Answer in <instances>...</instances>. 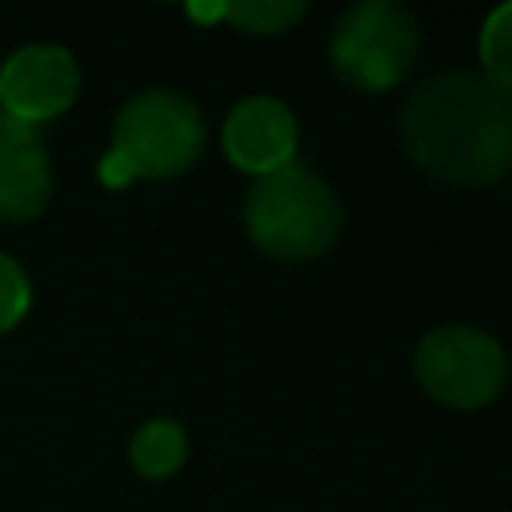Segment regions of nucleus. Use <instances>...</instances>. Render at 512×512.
I'll use <instances>...</instances> for the list:
<instances>
[{"instance_id":"nucleus-11","label":"nucleus","mask_w":512,"mask_h":512,"mask_svg":"<svg viewBox=\"0 0 512 512\" xmlns=\"http://www.w3.org/2000/svg\"><path fill=\"white\" fill-rule=\"evenodd\" d=\"M304 0H240V4H224V20L236 24L240 32H284L304 16Z\"/></svg>"},{"instance_id":"nucleus-4","label":"nucleus","mask_w":512,"mask_h":512,"mask_svg":"<svg viewBox=\"0 0 512 512\" xmlns=\"http://www.w3.org/2000/svg\"><path fill=\"white\" fill-rule=\"evenodd\" d=\"M420 56V32L408 8L392 0H364L352 4L328 44L332 72L356 92H388L396 88Z\"/></svg>"},{"instance_id":"nucleus-6","label":"nucleus","mask_w":512,"mask_h":512,"mask_svg":"<svg viewBox=\"0 0 512 512\" xmlns=\"http://www.w3.org/2000/svg\"><path fill=\"white\" fill-rule=\"evenodd\" d=\"M76 88L80 68L72 52L56 44H28L0 64V112L32 128L60 116L76 100Z\"/></svg>"},{"instance_id":"nucleus-9","label":"nucleus","mask_w":512,"mask_h":512,"mask_svg":"<svg viewBox=\"0 0 512 512\" xmlns=\"http://www.w3.org/2000/svg\"><path fill=\"white\" fill-rule=\"evenodd\" d=\"M188 440L184 428L172 420H148L136 436H132V468L148 480H164L184 464Z\"/></svg>"},{"instance_id":"nucleus-3","label":"nucleus","mask_w":512,"mask_h":512,"mask_svg":"<svg viewBox=\"0 0 512 512\" xmlns=\"http://www.w3.org/2000/svg\"><path fill=\"white\" fill-rule=\"evenodd\" d=\"M340 220L344 212L332 188L296 160L268 176H256L244 196L248 240L272 260L300 264L324 256L340 236Z\"/></svg>"},{"instance_id":"nucleus-8","label":"nucleus","mask_w":512,"mask_h":512,"mask_svg":"<svg viewBox=\"0 0 512 512\" xmlns=\"http://www.w3.org/2000/svg\"><path fill=\"white\" fill-rule=\"evenodd\" d=\"M52 200V160L40 128L0 112V220H32Z\"/></svg>"},{"instance_id":"nucleus-2","label":"nucleus","mask_w":512,"mask_h":512,"mask_svg":"<svg viewBox=\"0 0 512 512\" xmlns=\"http://www.w3.org/2000/svg\"><path fill=\"white\" fill-rule=\"evenodd\" d=\"M204 148L200 108L168 88H148L132 96L112 128V148L100 160V180L108 188H124L132 180H164L180 176L196 164Z\"/></svg>"},{"instance_id":"nucleus-10","label":"nucleus","mask_w":512,"mask_h":512,"mask_svg":"<svg viewBox=\"0 0 512 512\" xmlns=\"http://www.w3.org/2000/svg\"><path fill=\"white\" fill-rule=\"evenodd\" d=\"M480 64L488 80L512 92V0L492 8L480 28Z\"/></svg>"},{"instance_id":"nucleus-13","label":"nucleus","mask_w":512,"mask_h":512,"mask_svg":"<svg viewBox=\"0 0 512 512\" xmlns=\"http://www.w3.org/2000/svg\"><path fill=\"white\" fill-rule=\"evenodd\" d=\"M188 16L192 20H224V4H188Z\"/></svg>"},{"instance_id":"nucleus-1","label":"nucleus","mask_w":512,"mask_h":512,"mask_svg":"<svg viewBox=\"0 0 512 512\" xmlns=\"http://www.w3.org/2000/svg\"><path fill=\"white\" fill-rule=\"evenodd\" d=\"M400 140L432 180L484 188L512 168V92L484 72H440L400 108Z\"/></svg>"},{"instance_id":"nucleus-7","label":"nucleus","mask_w":512,"mask_h":512,"mask_svg":"<svg viewBox=\"0 0 512 512\" xmlns=\"http://www.w3.org/2000/svg\"><path fill=\"white\" fill-rule=\"evenodd\" d=\"M224 152L236 168L268 176L296 156V116L272 96H248L224 120Z\"/></svg>"},{"instance_id":"nucleus-5","label":"nucleus","mask_w":512,"mask_h":512,"mask_svg":"<svg viewBox=\"0 0 512 512\" xmlns=\"http://www.w3.org/2000/svg\"><path fill=\"white\" fill-rule=\"evenodd\" d=\"M412 368H416L420 388L448 408L488 404L504 388V376H508L504 348L488 332L464 328V324L432 328L416 344Z\"/></svg>"},{"instance_id":"nucleus-12","label":"nucleus","mask_w":512,"mask_h":512,"mask_svg":"<svg viewBox=\"0 0 512 512\" xmlns=\"http://www.w3.org/2000/svg\"><path fill=\"white\" fill-rule=\"evenodd\" d=\"M28 304H32V288H28L24 268L0 252V332L16 328L28 316Z\"/></svg>"}]
</instances>
